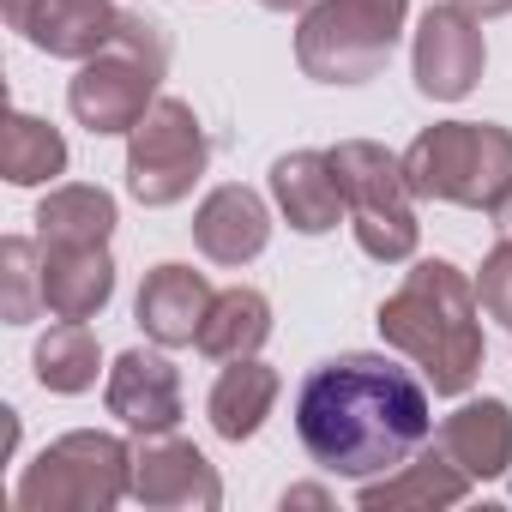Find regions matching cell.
Segmentation results:
<instances>
[{
	"label": "cell",
	"mask_w": 512,
	"mask_h": 512,
	"mask_svg": "<svg viewBox=\"0 0 512 512\" xmlns=\"http://www.w3.org/2000/svg\"><path fill=\"white\" fill-rule=\"evenodd\" d=\"M296 434L302 452L332 476L350 482L392 476L434 440L428 386L392 356H368V350L332 356L296 392Z\"/></svg>",
	"instance_id": "obj_1"
},
{
	"label": "cell",
	"mask_w": 512,
	"mask_h": 512,
	"mask_svg": "<svg viewBox=\"0 0 512 512\" xmlns=\"http://www.w3.org/2000/svg\"><path fill=\"white\" fill-rule=\"evenodd\" d=\"M476 314H482L476 284L458 266H446V260H422L380 302V338L392 350H404L428 374V386L440 398H458L476 380V368H482V326H476Z\"/></svg>",
	"instance_id": "obj_2"
},
{
	"label": "cell",
	"mask_w": 512,
	"mask_h": 512,
	"mask_svg": "<svg viewBox=\"0 0 512 512\" xmlns=\"http://www.w3.org/2000/svg\"><path fill=\"white\" fill-rule=\"evenodd\" d=\"M169 67V37L151 13H121V31L103 55L79 61V79L67 85V109L79 127H91L97 139L109 133H133L139 115L157 103V79Z\"/></svg>",
	"instance_id": "obj_3"
},
{
	"label": "cell",
	"mask_w": 512,
	"mask_h": 512,
	"mask_svg": "<svg viewBox=\"0 0 512 512\" xmlns=\"http://www.w3.org/2000/svg\"><path fill=\"white\" fill-rule=\"evenodd\" d=\"M404 175L416 199L494 211L512 187V133L494 121H440L416 133V145L404 151Z\"/></svg>",
	"instance_id": "obj_4"
},
{
	"label": "cell",
	"mask_w": 512,
	"mask_h": 512,
	"mask_svg": "<svg viewBox=\"0 0 512 512\" xmlns=\"http://www.w3.org/2000/svg\"><path fill=\"white\" fill-rule=\"evenodd\" d=\"M410 0H314L296 31V61L320 85H362L392 61Z\"/></svg>",
	"instance_id": "obj_5"
},
{
	"label": "cell",
	"mask_w": 512,
	"mask_h": 512,
	"mask_svg": "<svg viewBox=\"0 0 512 512\" xmlns=\"http://www.w3.org/2000/svg\"><path fill=\"white\" fill-rule=\"evenodd\" d=\"M332 157V175L344 187V211H350V229H356V247L380 266H398L416 253V211H410V175H404V157L368 145V139H344L326 151Z\"/></svg>",
	"instance_id": "obj_6"
},
{
	"label": "cell",
	"mask_w": 512,
	"mask_h": 512,
	"mask_svg": "<svg viewBox=\"0 0 512 512\" xmlns=\"http://www.w3.org/2000/svg\"><path fill=\"white\" fill-rule=\"evenodd\" d=\"M133 488V452L115 434H61L37 464H25L13 506L19 512H103Z\"/></svg>",
	"instance_id": "obj_7"
},
{
	"label": "cell",
	"mask_w": 512,
	"mask_h": 512,
	"mask_svg": "<svg viewBox=\"0 0 512 512\" xmlns=\"http://www.w3.org/2000/svg\"><path fill=\"white\" fill-rule=\"evenodd\" d=\"M205 133L181 97H157L127 133V193L139 205H175L205 175Z\"/></svg>",
	"instance_id": "obj_8"
},
{
	"label": "cell",
	"mask_w": 512,
	"mask_h": 512,
	"mask_svg": "<svg viewBox=\"0 0 512 512\" xmlns=\"http://www.w3.org/2000/svg\"><path fill=\"white\" fill-rule=\"evenodd\" d=\"M482 61H488V49H482V31L470 13H458L452 0L422 13V25H416V91L422 97H434V103L470 97L482 79Z\"/></svg>",
	"instance_id": "obj_9"
},
{
	"label": "cell",
	"mask_w": 512,
	"mask_h": 512,
	"mask_svg": "<svg viewBox=\"0 0 512 512\" xmlns=\"http://www.w3.org/2000/svg\"><path fill=\"white\" fill-rule=\"evenodd\" d=\"M7 25L55 61H91L115 43L121 13L109 0H7Z\"/></svg>",
	"instance_id": "obj_10"
},
{
	"label": "cell",
	"mask_w": 512,
	"mask_h": 512,
	"mask_svg": "<svg viewBox=\"0 0 512 512\" xmlns=\"http://www.w3.org/2000/svg\"><path fill=\"white\" fill-rule=\"evenodd\" d=\"M193 241L211 266H247V260H260L266 241H272V211L253 187H235V181L211 187L205 205L193 211Z\"/></svg>",
	"instance_id": "obj_11"
},
{
	"label": "cell",
	"mask_w": 512,
	"mask_h": 512,
	"mask_svg": "<svg viewBox=\"0 0 512 512\" xmlns=\"http://www.w3.org/2000/svg\"><path fill=\"white\" fill-rule=\"evenodd\" d=\"M109 416H121L133 434H169L181 422V374L157 350H127L109 368Z\"/></svg>",
	"instance_id": "obj_12"
},
{
	"label": "cell",
	"mask_w": 512,
	"mask_h": 512,
	"mask_svg": "<svg viewBox=\"0 0 512 512\" xmlns=\"http://www.w3.org/2000/svg\"><path fill=\"white\" fill-rule=\"evenodd\" d=\"M133 494L145 506H217L223 482L193 440H157L133 458Z\"/></svg>",
	"instance_id": "obj_13"
},
{
	"label": "cell",
	"mask_w": 512,
	"mask_h": 512,
	"mask_svg": "<svg viewBox=\"0 0 512 512\" xmlns=\"http://www.w3.org/2000/svg\"><path fill=\"white\" fill-rule=\"evenodd\" d=\"M211 302L217 296L193 266H157L139 290V326L163 350H181V344H199V326H205Z\"/></svg>",
	"instance_id": "obj_14"
},
{
	"label": "cell",
	"mask_w": 512,
	"mask_h": 512,
	"mask_svg": "<svg viewBox=\"0 0 512 512\" xmlns=\"http://www.w3.org/2000/svg\"><path fill=\"white\" fill-rule=\"evenodd\" d=\"M272 199L278 211L290 217V229L302 235H326L338 229V211H344V187L332 175V157L326 151H290L272 163Z\"/></svg>",
	"instance_id": "obj_15"
},
{
	"label": "cell",
	"mask_w": 512,
	"mask_h": 512,
	"mask_svg": "<svg viewBox=\"0 0 512 512\" xmlns=\"http://www.w3.org/2000/svg\"><path fill=\"white\" fill-rule=\"evenodd\" d=\"M440 452L470 476V482H482V476H506V464H512V410L500 404V398H482V404H458L446 422H440Z\"/></svg>",
	"instance_id": "obj_16"
},
{
	"label": "cell",
	"mask_w": 512,
	"mask_h": 512,
	"mask_svg": "<svg viewBox=\"0 0 512 512\" xmlns=\"http://www.w3.org/2000/svg\"><path fill=\"white\" fill-rule=\"evenodd\" d=\"M115 296L109 247H43V302L55 320H91Z\"/></svg>",
	"instance_id": "obj_17"
},
{
	"label": "cell",
	"mask_w": 512,
	"mask_h": 512,
	"mask_svg": "<svg viewBox=\"0 0 512 512\" xmlns=\"http://www.w3.org/2000/svg\"><path fill=\"white\" fill-rule=\"evenodd\" d=\"M272 404H278V374H272L266 362H253V356L229 362V368L217 374L211 398H205L211 428H217L223 440H253V434H260V422L272 416Z\"/></svg>",
	"instance_id": "obj_18"
},
{
	"label": "cell",
	"mask_w": 512,
	"mask_h": 512,
	"mask_svg": "<svg viewBox=\"0 0 512 512\" xmlns=\"http://www.w3.org/2000/svg\"><path fill=\"white\" fill-rule=\"evenodd\" d=\"M115 235V199L103 187H55L37 205V241L43 247H109Z\"/></svg>",
	"instance_id": "obj_19"
},
{
	"label": "cell",
	"mask_w": 512,
	"mask_h": 512,
	"mask_svg": "<svg viewBox=\"0 0 512 512\" xmlns=\"http://www.w3.org/2000/svg\"><path fill=\"white\" fill-rule=\"evenodd\" d=\"M464 488H470V476L434 440L422 458L398 464L386 482H362V506L368 512H380V506H452V500H464Z\"/></svg>",
	"instance_id": "obj_20"
},
{
	"label": "cell",
	"mask_w": 512,
	"mask_h": 512,
	"mask_svg": "<svg viewBox=\"0 0 512 512\" xmlns=\"http://www.w3.org/2000/svg\"><path fill=\"white\" fill-rule=\"evenodd\" d=\"M272 338V302L260 290H223L199 326V350L211 362H241Z\"/></svg>",
	"instance_id": "obj_21"
},
{
	"label": "cell",
	"mask_w": 512,
	"mask_h": 512,
	"mask_svg": "<svg viewBox=\"0 0 512 512\" xmlns=\"http://www.w3.org/2000/svg\"><path fill=\"white\" fill-rule=\"evenodd\" d=\"M97 368H103V356H97V332H91V320H55L43 338H37V380L49 386V392H91L97 386Z\"/></svg>",
	"instance_id": "obj_22"
},
{
	"label": "cell",
	"mask_w": 512,
	"mask_h": 512,
	"mask_svg": "<svg viewBox=\"0 0 512 512\" xmlns=\"http://www.w3.org/2000/svg\"><path fill=\"white\" fill-rule=\"evenodd\" d=\"M61 169H67V139L37 115H7V133H0V175L13 187H43Z\"/></svg>",
	"instance_id": "obj_23"
},
{
	"label": "cell",
	"mask_w": 512,
	"mask_h": 512,
	"mask_svg": "<svg viewBox=\"0 0 512 512\" xmlns=\"http://www.w3.org/2000/svg\"><path fill=\"white\" fill-rule=\"evenodd\" d=\"M43 302V260L37 247L25 235H7L0 241V314H7V326H31Z\"/></svg>",
	"instance_id": "obj_24"
},
{
	"label": "cell",
	"mask_w": 512,
	"mask_h": 512,
	"mask_svg": "<svg viewBox=\"0 0 512 512\" xmlns=\"http://www.w3.org/2000/svg\"><path fill=\"white\" fill-rule=\"evenodd\" d=\"M476 302L488 320L512 326V241H500L488 260H482V278H476Z\"/></svg>",
	"instance_id": "obj_25"
},
{
	"label": "cell",
	"mask_w": 512,
	"mask_h": 512,
	"mask_svg": "<svg viewBox=\"0 0 512 512\" xmlns=\"http://www.w3.org/2000/svg\"><path fill=\"white\" fill-rule=\"evenodd\" d=\"M452 7H458V13H470V19L482 25V19H500V13H512V0H452Z\"/></svg>",
	"instance_id": "obj_26"
},
{
	"label": "cell",
	"mask_w": 512,
	"mask_h": 512,
	"mask_svg": "<svg viewBox=\"0 0 512 512\" xmlns=\"http://www.w3.org/2000/svg\"><path fill=\"white\" fill-rule=\"evenodd\" d=\"M284 506H326V488H290Z\"/></svg>",
	"instance_id": "obj_27"
},
{
	"label": "cell",
	"mask_w": 512,
	"mask_h": 512,
	"mask_svg": "<svg viewBox=\"0 0 512 512\" xmlns=\"http://www.w3.org/2000/svg\"><path fill=\"white\" fill-rule=\"evenodd\" d=\"M494 229H500V241H512V187H506V199L494 205Z\"/></svg>",
	"instance_id": "obj_28"
},
{
	"label": "cell",
	"mask_w": 512,
	"mask_h": 512,
	"mask_svg": "<svg viewBox=\"0 0 512 512\" xmlns=\"http://www.w3.org/2000/svg\"><path fill=\"white\" fill-rule=\"evenodd\" d=\"M266 13H296V7H308V0H260Z\"/></svg>",
	"instance_id": "obj_29"
}]
</instances>
